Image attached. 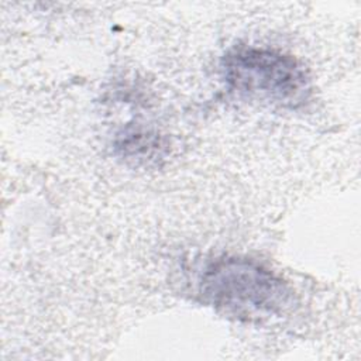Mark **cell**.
Listing matches in <instances>:
<instances>
[{
	"label": "cell",
	"mask_w": 361,
	"mask_h": 361,
	"mask_svg": "<svg viewBox=\"0 0 361 361\" xmlns=\"http://www.w3.org/2000/svg\"><path fill=\"white\" fill-rule=\"evenodd\" d=\"M202 300L238 319H262L282 312L290 302L288 283L259 262L220 257L206 264L197 281Z\"/></svg>",
	"instance_id": "cell-1"
},
{
	"label": "cell",
	"mask_w": 361,
	"mask_h": 361,
	"mask_svg": "<svg viewBox=\"0 0 361 361\" xmlns=\"http://www.w3.org/2000/svg\"><path fill=\"white\" fill-rule=\"evenodd\" d=\"M226 83L240 94L296 107L310 94V78L292 55L261 47H235L221 58Z\"/></svg>",
	"instance_id": "cell-2"
},
{
	"label": "cell",
	"mask_w": 361,
	"mask_h": 361,
	"mask_svg": "<svg viewBox=\"0 0 361 361\" xmlns=\"http://www.w3.org/2000/svg\"><path fill=\"white\" fill-rule=\"evenodd\" d=\"M157 145H158V141L152 135L137 133V131L131 134H126L118 142V148L126 157H141L142 154L149 157L151 155L149 151L155 149Z\"/></svg>",
	"instance_id": "cell-3"
}]
</instances>
